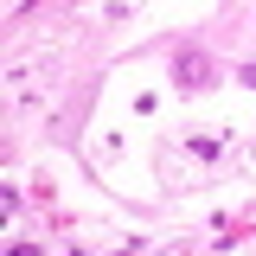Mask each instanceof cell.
Wrapping results in <instances>:
<instances>
[{
  "label": "cell",
  "mask_w": 256,
  "mask_h": 256,
  "mask_svg": "<svg viewBox=\"0 0 256 256\" xmlns=\"http://www.w3.org/2000/svg\"><path fill=\"white\" fill-rule=\"evenodd\" d=\"M180 77H186V84H212V64L198 58V52H186V58H180Z\"/></svg>",
  "instance_id": "1"
},
{
  "label": "cell",
  "mask_w": 256,
  "mask_h": 256,
  "mask_svg": "<svg viewBox=\"0 0 256 256\" xmlns=\"http://www.w3.org/2000/svg\"><path fill=\"white\" fill-rule=\"evenodd\" d=\"M250 84H256V64H250Z\"/></svg>",
  "instance_id": "2"
}]
</instances>
